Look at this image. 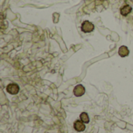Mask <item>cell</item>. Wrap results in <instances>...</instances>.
I'll return each mask as SVG.
<instances>
[{
	"instance_id": "1",
	"label": "cell",
	"mask_w": 133,
	"mask_h": 133,
	"mask_svg": "<svg viewBox=\"0 0 133 133\" xmlns=\"http://www.w3.org/2000/svg\"><path fill=\"white\" fill-rule=\"evenodd\" d=\"M81 30L83 33H90L94 30V25L91 22L86 20L82 23Z\"/></svg>"
},
{
	"instance_id": "2",
	"label": "cell",
	"mask_w": 133,
	"mask_h": 133,
	"mask_svg": "<svg viewBox=\"0 0 133 133\" xmlns=\"http://www.w3.org/2000/svg\"><path fill=\"white\" fill-rule=\"evenodd\" d=\"M6 91L12 95H16L19 93V87L16 83H10L6 87Z\"/></svg>"
},
{
	"instance_id": "3",
	"label": "cell",
	"mask_w": 133,
	"mask_h": 133,
	"mask_svg": "<svg viewBox=\"0 0 133 133\" xmlns=\"http://www.w3.org/2000/svg\"><path fill=\"white\" fill-rule=\"evenodd\" d=\"M73 94L76 97H81L85 94V88L83 85L79 84L75 87L73 90Z\"/></svg>"
},
{
	"instance_id": "4",
	"label": "cell",
	"mask_w": 133,
	"mask_h": 133,
	"mask_svg": "<svg viewBox=\"0 0 133 133\" xmlns=\"http://www.w3.org/2000/svg\"><path fill=\"white\" fill-rule=\"evenodd\" d=\"M73 127L75 129V130H76L77 132H83L86 129V126L84 125V122H83L81 120H77L74 122Z\"/></svg>"
},
{
	"instance_id": "5",
	"label": "cell",
	"mask_w": 133,
	"mask_h": 133,
	"mask_svg": "<svg viewBox=\"0 0 133 133\" xmlns=\"http://www.w3.org/2000/svg\"><path fill=\"white\" fill-rule=\"evenodd\" d=\"M118 55L121 57H126L129 55V50L126 46H121L118 49Z\"/></svg>"
},
{
	"instance_id": "6",
	"label": "cell",
	"mask_w": 133,
	"mask_h": 133,
	"mask_svg": "<svg viewBox=\"0 0 133 133\" xmlns=\"http://www.w3.org/2000/svg\"><path fill=\"white\" fill-rule=\"evenodd\" d=\"M131 11H132V7L129 5H124L123 7H122L121 8V10H120V12H121V14L122 15V16H127L128 14H129L130 12H131Z\"/></svg>"
},
{
	"instance_id": "7",
	"label": "cell",
	"mask_w": 133,
	"mask_h": 133,
	"mask_svg": "<svg viewBox=\"0 0 133 133\" xmlns=\"http://www.w3.org/2000/svg\"><path fill=\"white\" fill-rule=\"evenodd\" d=\"M79 118H80V120H81L83 122H84V123H89V122H90L89 116H88V115H87L86 112H83V113L80 115Z\"/></svg>"
}]
</instances>
